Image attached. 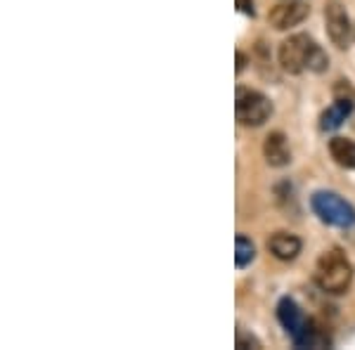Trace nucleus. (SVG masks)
I'll list each match as a JSON object with an SVG mask.
<instances>
[{
	"label": "nucleus",
	"instance_id": "obj_14",
	"mask_svg": "<svg viewBox=\"0 0 355 350\" xmlns=\"http://www.w3.org/2000/svg\"><path fill=\"white\" fill-rule=\"evenodd\" d=\"M237 10L239 12H244L246 17H256L254 0H237Z\"/></svg>",
	"mask_w": 355,
	"mask_h": 350
},
{
	"label": "nucleus",
	"instance_id": "obj_4",
	"mask_svg": "<svg viewBox=\"0 0 355 350\" xmlns=\"http://www.w3.org/2000/svg\"><path fill=\"white\" fill-rule=\"evenodd\" d=\"M234 114H237V121L246 128H259L272 116V102L259 90L237 88Z\"/></svg>",
	"mask_w": 355,
	"mask_h": 350
},
{
	"label": "nucleus",
	"instance_id": "obj_15",
	"mask_svg": "<svg viewBox=\"0 0 355 350\" xmlns=\"http://www.w3.org/2000/svg\"><path fill=\"white\" fill-rule=\"evenodd\" d=\"M246 67V55L244 53H237V73H242Z\"/></svg>",
	"mask_w": 355,
	"mask_h": 350
},
{
	"label": "nucleus",
	"instance_id": "obj_8",
	"mask_svg": "<svg viewBox=\"0 0 355 350\" xmlns=\"http://www.w3.org/2000/svg\"><path fill=\"white\" fill-rule=\"evenodd\" d=\"M263 157L272 168H282L291 161V149L284 133H270L263 142Z\"/></svg>",
	"mask_w": 355,
	"mask_h": 350
},
{
	"label": "nucleus",
	"instance_id": "obj_9",
	"mask_svg": "<svg viewBox=\"0 0 355 350\" xmlns=\"http://www.w3.org/2000/svg\"><path fill=\"white\" fill-rule=\"evenodd\" d=\"M301 239L291 232H275L268 239V251L277 258V261H294L301 254Z\"/></svg>",
	"mask_w": 355,
	"mask_h": 350
},
{
	"label": "nucleus",
	"instance_id": "obj_12",
	"mask_svg": "<svg viewBox=\"0 0 355 350\" xmlns=\"http://www.w3.org/2000/svg\"><path fill=\"white\" fill-rule=\"evenodd\" d=\"M329 154L341 168L355 170V140H348V137H331Z\"/></svg>",
	"mask_w": 355,
	"mask_h": 350
},
{
	"label": "nucleus",
	"instance_id": "obj_6",
	"mask_svg": "<svg viewBox=\"0 0 355 350\" xmlns=\"http://www.w3.org/2000/svg\"><path fill=\"white\" fill-rule=\"evenodd\" d=\"M308 15H311V8H308L306 3H301V0H289V3L275 5L270 10V15H268V21H270V26L277 28V31H287V28L299 26Z\"/></svg>",
	"mask_w": 355,
	"mask_h": 350
},
{
	"label": "nucleus",
	"instance_id": "obj_11",
	"mask_svg": "<svg viewBox=\"0 0 355 350\" xmlns=\"http://www.w3.org/2000/svg\"><path fill=\"white\" fill-rule=\"evenodd\" d=\"M294 346L296 348H324V346H329V334L324 331V326L318 324V320L308 317L303 331L294 338Z\"/></svg>",
	"mask_w": 355,
	"mask_h": 350
},
{
	"label": "nucleus",
	"instance_id": "obj_2",
	"mask_svg": "<svg viewBox=\"0 0 355 350\" xmlns=\"http://www.w3.org/2000/svg\"><path fill=\"white\" fill-rule=\"evenodd\" d=\"M353 268L341 249H329L318 258L315 265V284L331 296H341L351 289Z\"/></svg>",
	"mask_w": 355,
	"mask_h": 350
},
{
	"label": "nucleus",
	"instance_id": "obj_5",
	"mask_svg": "<svg viewBox=\"0 0 355 350\" xmlns=\"http://www.w3.org/2000/svg\"><path fill=\"white\" fill-rule=\"evenodd\" d=\"M324 24H327V36L336 48L346 50L351 45L353 38V26L348 19L346 8L341 5V0H329L324 8Z\"/></svg>",
	"mask_w": 355,
	"mask_h": 350
},
{
	"label": "nucleus",
	"instance_id": "obj_13",
	"mask_svg": "<svg viewBox=\"0 0 355 350\" xmlns=\"http://www.w3.org/2000/svg\"><path fill=\"white\" fill-rule=\"evenodd\" d=\"M256 258V246L251 242L249 237H244V234H237V239H234V265L239 270L251 265Z\"/></svg>",
	"mask_w": 355,
	"mask_h": 350
},
{
	"label": "nucleus",
	"instance_id": "obj_10",
	"mask_svg": "<svg viewBox=\"0 0 355 350\" xmlns=\"http://www.w3.org/2000/svg\"><path fill=\"white\" fill-rule=\"evenodd\" d=\"M351 112H353V100H351V97H339L334 105L324 109L322 119H320V128H322V130H336L348 116H351Z\"/></svg>",
	"mask_w": 355,
	"mask_h": 350
},
{
	"label": "nucleus",
	"instance_id": "obj_7",
	"mask_svg": "<svg viewBox=\"0 0 355 350\" xmlns=\"http://www.w3.org/2000/svg\"><path fill=\"white\" fill-rule=\"evenodd\" d=\"M277 320H279V324L287 329L291 341L301 334L303 326H306V322H308V317L303 315V310L296 306L294 298H282V301L277 303Z\"/></svg>",
	"mask_w": 355,
	"mask_h": 350
},
{
	"label": "nucleus",
	"instance_id": "obj_1",
	"mask_svg": "<svg viewBox=\"0 0 355 350\" xmlns=\"http://www.w3.org/2000/svg\"><path fill=\"white\" fill-rule=\"evenodd\" d=\"M277 57H279V67L287 73H294V76H299L303 71L322 73L329 67L327 53L308 33H294L287 41H282Z\"/></svg>",
	"mask_w": 355,
	"mask_h": 350
},
{
	"label": "nucleus",
	"instance_id": "obj_3",
	"mask_svg": "<svg viewBox=\"0 0 355 350\" xmlns=\"http://www.w3.org/2000/svg\"><path fill=\"white\" fill-rule=\"evenodd\" d=\"M311 206H313L315 216L322 222H327V225H334V227L355 225V209L336 192H324V189L322 192H315L311 199Z\"/></svg>",
	"mask_w": 355,
	"mask_h": 350
}]
</instances>
